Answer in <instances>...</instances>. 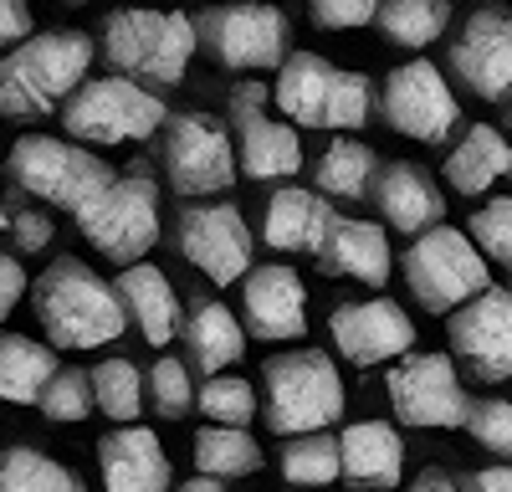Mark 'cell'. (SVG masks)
Segmentation results:
<instances>
[{
    "label": "cell",
    "mask_w": 512,
    "mask_h": 492,
    "mask_svg": "<svg viewBox=\"0 0 512 492\" xmlns=\"http://www.w3.org/2000/svg\"><path fill=\"white\" fill-rule=\"evenodd\" d=\"M98 57V41L82 31H41L21 36L16 47L0 52V118H47L62 108V98L88 77Z\"/></svg>",
    "instance_id": "cell-1"
},
{
    "label": "cell",
    "mask_w": 512,
    "mask_h": 492,
    "mask_svg": "<svg viewBox=\"0 0 512 492\" xmlns=\"http://www.w3.org/2000/svg\"><path fill=\"white\" fill-rule=\"evenodd\" d=\"M41 334L57 349H103L123 334V303L82 257H57L36 282H26Z\"/></svg>",
    "instance_id": "cell-2"
},
{
    "label": "cell",
    "mask_w": 512,
    "mask_h": 492,
    "mask_svg": "<svg viewBox=\"0 0 512 492\" xmlns=\"http://www.w3.org/2000/svg\"><path fill=\"white\" fill-rule=\"evenodd\" d=\"M195 47V21L185 11H113L103 21V62L144 88H175Z\"/></svg>",
    "instance_id": "cell-3"
},
{
    "label": "cell",
    "mask_w": 512,
    "mask_h": 492,
    "mask_svg": "<svg viewBox=\"0 0 512 492\" xmlns=\"http://www.w3.org/2000/svg\"><path fill=\"white\" fill-rule=\"evenodd\" d=\"M267 93L282 108V118L303 123V129H359L374 108L369 77L333 67L318 52H287Z\"/></svg>",
    "instance_id": "cell-4"
},
{
    "label": "cell",
    "mask_w": 512,
    "mask_h": 492,
    "mask_svg": "<svg viewBox=\"0 0 512 492\" xmlns=\"http://www.w3.org/2000/svg\"><path fill=\"white\" fill-rule=\"evenodd\" d=\"M344 380L323 349H292L262 364V421L277 436L323 431L344 416Z\"/></svg>",
    "instance_id": "cell-5"
},
{
    "label": "cell",
    "mask_w": 512,
    "mask_h": 492,
    "mask_svg": "<svg viewBox=\"0 0 512 492\" xmlns=\"http://www.w3.org/2000/svg\"><path fill=\"white\" fill-rule=\"evenodd\" d=\"M164 98L134 77H82L62 98V129L77 144H123V139H149L164 123Z\"/></svg>",
    "instance_id": "cell-6"
},
{
    "label": "cell",
    "mask_w": 512,
    "mask_h": 492,
    "mask_svg": "<svg viewBox=\"0 0 512 492\" xmlns=\"http://www.w3.org/2000/svg\"><path fill=\"white\" fill-rule=\"evenodd\" d=\"M6 170L16 180V190H26L41 205H62V211H77L88 205L108 180H113V164L88 154L77 139H52V134H26L11 144Z\"/></svg>",
    "instance_id": "cell-7"
},
{
    "label": "cell",
    "mask_w": 512,
    "mask_h": 492,
    "mask_svg": "<svg viewBox=\"0 0 512 492\" xmlns=\"http://www.w3.org/2000/svg\"><path fill=\"white\" fill-rule=\"evenodd\" d=\"M405 282L425 313H451L456 303H466L472 293L492 282L487 257L472 246V236L456 231V226H425L410 236V252H405Z\"/></svg>",
    "instance_id": "cell-8"
},
{
    "label": "cell",
    "mask_w": 512,
    "mask_h": 492,
    "mask_svg": "<svg viewBox=\"0 0 512 492\" xmlns=\"http://www.w3.org/2000/svg\"><path fill=\"white\" fill-rule=\"evenodd\" d=\"M77 226L108 262H139L159 241V185L149 175H113L88 205H77Z\"/></svg>",
    "instance_id": "cell-9"
},
{
    "label": "cell",
    "mask_w": 512,
    "mask_h": 492,
    "mask_svg": "<svg viewBox=\"0 0 512 492\" xmlns=\"http://www.w3.org/2000/svg\"><path fill=\"white\" fill-rule=\"evenodd\" d=\"M195 41L231 72H267L287 57L292 26L272 0H226L195 21Z\"/></svg>",
    "instance_id": "cell-10"
},
{
    "label": "cell",
    "mask_w": 512,
    "mask_h": 492,
    "mask_svg": "<svg viewBox=\"0 0 512 492\" xmlns=\"http://www.w3.org/2000/svg\"><path fill=\"white\" fill-rule=\"evenodd\" d=\"M164 180L175 195H226L236 185L231 129L210 113H164Z\"/></svg>",
    "instance_id": "cell-11"
},
{
    "label": "cell",
    "mask_w": 512,
    "mask_h": 492,
    "mask_svg": "<svg viewBox=\"0 0 512 492\" xmlns=\"http://www.w3.org/2000/svg\"><path fill=\"white\" fill-rule=\"evenodd\" d=\"M384 395H390L395 416L415 431H456L466 416L461 369L451 354H395L390 375H384Z\"/></svg>",
    "instance_id": "cell-12"
},
{
    "label": "cell",
    "mask_w": 512,
    "mask_h": 492,
    "mask_svg": "<svg viewBox=\"0 0 512 492\" xmlns=\"http://www.w3.org/2000/svg\"><path fill=\"white\" fill-rule=\"evenodd\" d=\"M272 93L267 82H236L231 88V154H236V175L246 180H292L303 170V139L297 129L277 123L267 113Z\"/></svg>",
    "instance_id": "cell-13"
},
{
    "label": "cell",
    "mask_w": 512,
    "mask_h": 492,
    "mask_svg": "<svg viewBox=\"0 0 512 492\" xmlns=\"http://www.w3.org/2000/svg\"><path fill=\"white\" fill-rule=\"evenodd\" d=\"M379 113L395 134H405L415 144H446L451 129L461 123V103L451 93L446 72L436 62H425V57H410L384 77Z\"/></svg>",
    "instance_id": "cell-14"
},
{
    "label": "cell",
    "mask_w": 512,
    "mask_h": 492,
    "mask_svg": "<svg viewBox=\"0 0 512 492\" xmlns=\"http://www.w3.org/2000/svg\"><path fill=\"white\" fill-rule=\"evenodd\" d=\"M175 246H180V257L190 267H200L221 287H231L251 267V226L226 200H216V205H210L205 195L190 200L180 211V221H175Z\"/></svg>",
    "instance_id": "cell-15"
},
{
    "label": "cell",
    "mask_w": 512,
    "mask_h": 492,
    "mask_svg": "<svg viewBox=\"0 0 512 492\" xmlns=\"http://www.w3.org/2000/svg\"><path fill=\"white\" fill-rule=\"evenodd\" d=\"M446 318H451V354L477 380L502 385L512 375V293L507 287L487 282L482 293L456 303Z\"/></svg>",
    "instance_id": "cell-16"
},
{
    "label": "cell",
    "mask_w": 512,
    "mask_h": 492,
    "mask_svg": "<svg viewBox=\"0 0 512 492\" xmlns=\"http://www.w3.org/2000/svg\"><path fill=\"white\" fill-rule=\"evenodd\" d=\"M241 318L251 339H303L308 334V287L292 267L267 262V267H246L241 277Z\"/></svg>",
    "instance_id": "cell-17"
},
{
    "label": "cell",
    "mask_w": 512,
    "mask_h": 492,
    "mask_svg": "<svg viewBox=\"0 0 512 492\" xmlns=\"http://www.w3.org/2000/svg\"><path fill=\"white\" fill-rule=\"evenodd\" d=\"M333 349L349 364L369 369V364H390L395 354H405L415 344V323L395 298H364V303H338L328 318Z\"/></svg>",
    "instance_id": "cell-18"
},
{
    "label": "cell",
    "mask_w": 512,
    "mask_h": 492,
    "mask_svg": "<svg viewBox=\"0 0 512 492\" xmlns=\"http://www.w3.org/2000/svg\"><path fill=\"white\" fill-rule=\"evenodd\" d=\"M451 72L487 103L507 98V88H512V16L502 0L482 6L461 26L456 47H451Z\"/></svg>",
    "instance_id": "cell-19"
},
{
    "label": "cell",
    "mask_w": 512,
    "mask_h": 492,
    "mask_svg": "<svg viewBox=\"0 0 512 492\" xmlns=\"http://www.w3.org/2000/svg\"><path fill=\"white\" fill-rule=\"evenodd\" d=\"M313 257H318L323 277H354V282H369V287H384L395 272L390 231L374 226V221H359V216H333Z\"/></svg>",
    "instance_id": "cell-20"
},
{
    "label": "cell",
    "mask_w": 512,
    "mask_h": 492,
    "mask_svg": "<svg viewBox=\"0 0 512 492\" xmlns=\"http://www.w3.org/2000/svg\"><path fill=\"white\" fill-rule=\"evenodd\" d=\"M98 467H103V492H169L175 472L149 426H118L98 441Z\"/></svg>",
    "instance_id": "cell-21"
},
{
    "label": "cell",
    "mask_w": 512,
    "mask_h": 492,
    "mask_svg": "<svg viewBox=\"0 0 512 492\" xmlns=\"http://www.w3.org/2000/svg\"><path fill=\"white\" fill-rule=\"evenodd\" d=\"M374 205L384 211V226L400 231V236H415L425 226H436L446 216V195L436 190V180L420 170V164L410 159H390V164H379L374 180Z\"/></svg>",
    "instance_id": "cell-22"
},
{
    "label": "cell",
    "mask_w": 512,
    "mask_h": 492,
    "mask_svg": "<svg viewBox=\"0 0 512 492\" xmlns=\"http://www.w3.org/2000/svg\"><path fill=\"white\" fill-rule=\"evenodd\" d=\"M405 472V441L390 421H354L338 436V477L349 487L369 492H390L400 487Z\"/></svg>",
    "instance_id": "cell-23"
},
{
    "label": "cell",
    "mask_w": 512,
    "mask_h": 492,
    "mask_svg": "<svg viewBox=\"0 0 512 492\" xmlns=\"http://www.w3.org/2000/svg\"><path fill=\"white\" fill-rule=\"evenodd\" d=\"M113 293H118V303H123V318L139 323V339H149L154 349H164L169 339H180V313H185V308H180L175 282H169L159 267H149V262H123Z\"/></svg>",
    "instance_id": "cell-24"
},
{
    "label": "cell",
    "mask_w": 512,
    "mask_h": 492,
    "mask_svg": "<svg viewBox=\"0 0 512 492\" xmlns=\"http://www.w3.org/2000/svg\"><path fill=\"white\" fill-rule=\"evenodd\" d=\"M180 339L190 349V364L200 375H216V369H231L246 349V334H241V318L216 303V298H195L185 313H180Z\"/></svg>",
    "instance_id": "cell-25"
},
{
    "label": "cell",
    "mask_w": 512,
    "mask_h": 492,
    "mask_svg": "<svg viewBox=\"0 0 512 492\" xmlns=\"http://www.w3.org/2000/svg\"><path fill=\"white\" fill-rule=\"evenodd\" d=\"M333 211H328V195L318 190H297L282 185L267 200V216H262V241L272 252H318V241L328 231Z\"/></svg>",
    "instance_id": "cell-26"
},
{
    "label": "cell",
    "mask_w": 512,
    "mask_h": 492,
    "mask_svg": "<svg viewBox=\"0 0 512 492\" xmlns=\"http://www.w3.org/2000/svg\"><path fill=\"white\" fill-rule=\"evenodd\" d=\"M507 175H512V149L492 123H472L446 159V180L456 195H487Z\"/></svg>",
    "instance_id": "cell-27"
},
{
    "label": "cell",
    "mask_w": 512,
    "mask_h": 492,
    "mask_svg": "<svg viewBox=\"0 0 512 492\" xmlns=\"http://www.w3.org/2000/svg\"><path fill=\"white\" fill-rule=\"evenodd\" d=\"M374 26L384 31L390 47L420 52V47H431V41L446 36L451 0H379V6H374Z\"/></svg>",
    "instance_id": "cell-28"
},
{
    "label": "cell",
    "mask_w": 512,
    "mask_h": 492,
    "mask_svg": "<svg viewBox=\"0 0 512 492\" xmlns=\"http://www.w3.org/2000/svg\"><path fill=\"white\" fill-rule=\"evenodd\" d=\"M57 354L26 334H0V400L6 405H36L41 385L52 380Z\"/></svg>",
    "instance_id": "cell-29"
},
{
    "label": "cell",
    "mask_w": 512,
    "mask_h": 492,
    "mask_svg": "<svg viewBox=\"0 0 512 492\" xmlns=\"http://www.w3.org/2000/svg\"><path fill=\"white\" fill-rule=\"evenodd\" d=\"M195 472L205 477H251L262 472V446L251 441L246 426H200L195 431Z\"/></svg>",
    "instance_id": "cell-30"
},
{
    "label": "cell",
    "mask_w": 512,
    "mask_h": 492,
    "mask_svg": "<svg viewBox=\"0 0 512 492\" xmlns=\"http://www.w3.org/2000/svg\"><path fill=\"white\" fill-rule=\"evenodd\" d=\"M379 170V154L364 144V139H333L323 154H318V195H333V200H364L369 195V180Z\"/></svg>",
    "instance_id": "cell-31"
},
{
    "label": "cell",
    "mask_w": 512,
    "mask_h": 492,
    "mask_svg": "<svg viewBox=\"0 0 512 492\" xmlns=\"http://www.w3.org/2000/svg\"><path fill=\"white\" fill-rule=\"evenodd\" d=\"M277 467H282V477L297 482V487H333V482H338V436H333L328 426H323V431L282 436Z\"/></svg>",
    "instance_id": "cell-32"
},
{
    "label": "cell",
    "mask_w": 512,
    "mask_h": 492,
    "mask_svg": "<svg viewBox=\"0 0 512 492\" xmlns=\"http://www.w3.org/2000/svg\"><path fill=\"white\" fill-rule=\"evenodd\" d=\"M0 492H88L77 472H67L57 457L36 446H6L0 451Z\"/></svg>",
    "instance_id": "cell-33"
},
{
    "label": "cell",
    "mask_w": 512,
    "mask_h": 492,
    "mask_svg": "<svg viewBox=\"0 0 512 492\" xmlns=\"http://www.w3.org/2000/svg\"><path fill=\"white\" fill-rule=\"evenodd\" d=\"M88 385H93V405L108 421L128 426L144 416V369L134 359H103L98 369H88Z\"/></svg>",
    "instance_id": "cell-34"
},
{
    "label": "cell",
    "mask_w": 512,
    "mask_h": 492,
    "mask_svg": "<svg viewBox=\"0 0 512 492\" xmlns=\"http://www.w3.org/2000/svg\"><path fill=\"white\" fill-rule=\"evenodd\" d=\"M144 405H154V416H164V421L190 416V405H195L190 364H185V359L159 354V359H154V369L144 375Z\"/></svg>",
    "instance_id": "cell-35"
},
{
    "label": "cell",
    "mask_w": 512,
    "mask_h": 492,
    "mask_svg": "<svg viewBox=\"0 0 512 492\" xmlns=\"http://www.w3.org/2000/svg\"><path fill=\"white\" fill-rule=\"evenodd\" d=\"M195 405L205 421L216 426H251L256 421V390L241 380V375H216L195 390Z\"/></svg>",
    "instance_id": "cell-36"
},
{
    "label": "cell",
    "mask_w": 512,
    "mask_h": 492,
    "mask_svg": "<svg viewBox=\"0 0 512 492\" xmlns=\"http://www.w3.org/2000/svg\"><path fill=\"white\" fill-rule=\"evenodd\" d=\"M36 405H41V416H52V421H88V410H93V385H88V375H82V369L57 364L52 380L41 385Z\"/></svg>",
    "instance_id": "cell-37"
},
{
    "label": "cell",
    "mask_w": 512,
    "mask_h": 492,
    "mask_svg": "<svg viewBox=\"0 0 512 492\" xmlns=\"http://www.w3.org/2000/svg\"><path fill=\"white\" fill-rule=\"evenodd\" d=\"M472 246L487 257V262H497V267H512V200L507 195H497V200H487L482 211H472Z\"/></svg>",
    "instance_id": "cell-38"
},
{
    "label": "cell",
    "mask_w": 512,
    "mask_h": 492,
    "mask_svg": "<svg viewBox=\"0 0 512 492\" xmlns=\"http://www.w3.org/2000/svg\"><path fill=\"white\" fill-rule=\"evenodd\" d=\"M461 426L472 431L492 457H507L512 451V405L507 400H466Z\"/></svg>",
    "instance_id": "cell-39"
},
{
    "label": "cell",
    "mask_w": 512,
    "mask_h": 492,
    "mask_svg": "<svg viewBox=\"0 0 512 492\" xmlns=\"http://www.w3.org/2000/svg\"><path fill=\"white\" fill-rule=\"evenodd\" d=\"M379 0H308V16L318 31H359L374 21Z\"/></svg>",
    "instance_id": "cell-40"
},
{
    "label": "cell",
    "mask_w": 512,
    "mask_h": 492,
    "mask_svg": "<svg viewBox=\"0 0 512 492\" xmlns=\"http://www.w3.org/2000/svg\"><path fill=\"white\" fill-rule=\"evenodd\" d=\"M6 226H11V236H16V252H21V257H41V252L52 246V236H57V226H52L47 211H16Z\"/></svg>",
    "instance_id": "cell-41"
},
{
    "label": "cell",
    "mask_w": 512,
    "mask_h": 492,
    "mask_svg": "<svg viewBox=\"0 0 512 492\" xmlns=\"http://www.w3.org/2000/svg\"><path fill=\"white\" fill-rule=\"evenodd\" d=\"M21 293H26V267H21L11 252H0V323L16 313Z\"/></svg>",
    "instance_id": "cell-42"
},
{
    "label": "cell",
    "mask_w": 512,
    "mask_h": 492,
    "mask_svg": "<svg viewBox=\"0 0 512 492\" xmlns=\"http://www.w3.org/2000/svg\"><path fill=\"white\" fill-rule=\"evenodd\" d=\"M31 36V6L26 0H0V52Z\"/></svg>",
    "instance_id": "cell-43"
},
{
    "label": "cell",
    "mask_w": 512,
    "mask_h": 492,
    "mask_svg": "<svg viewBox=\"0 0 512 492\" xmlns=\"http://www.w3.org/2000/svg\"><path fill=\"white\" fill-rule=\"evenodd\" d=\"M466 492H512V472L507 467H482L466 477Z\"/></svg>",
    "instance_id": "cell-44"
},
{
    "label": "cell",
    "mask_w": 512,
    "mask_h": 492,
    "mask_svg": "<svg viewBox=\"0 0 512 492\" xmlns=\"http://www.w3.org/2000/svg\"><path fill=\"white\" fill-rule=\"evenodd\" d=\"M405 492H461V487H456V477H451V472H441V467H425V472H420Z\"/></svg>",
    "instance_id": "cell-45"
},
{
    "label": "cell",
    "mask_w": 512,
    "mask_h": 492,
    "mask_svg": "<svg viewBox=\"0 0 512 492\" xmlns=\"http://www.w3.org/2000/svg\"><path fill=\"white\" fill-rule=\"evenodd\" d=\"M175 492H226V487H221V477H205V472H195V477H190L185 487H175Z\"/></svg>",
    "instance_id": "cell-46"
},
{
    "label": "cell",
    "mask_w": 512,
    "mask_h": 492,
    "mask_svg": "<svg viewBox=\"0 0 512 492\" xmlns=\"http://www.w3.org/2000/svg\"><path fill=\"white\" fill-rule=\"evenodd\" d=\"M6 221H11V216H6V205H0V231H6Z\"/></svg>",
    "instance_id": "cell-47"
}]
</instances>
